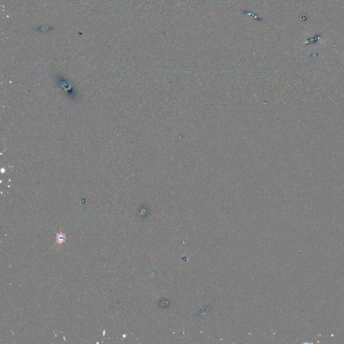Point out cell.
<instances>
[{
	"instance_id": "6da1fadb",
	"label": "cell",
	"mask_w": 344,
	"mask_h": 344,
	"mask_svg": "<svg viewBox=\"0 0 344 344\" xmlns=\"http://www.w3.org/2000/svg\"><path fill=\"white\" fill-rule=\"evenodd\" d=\"M56 239H57L56 243H58V244H59V245H61V244L65 243V241H66V239H67L66 235H65V233H63V232L57 233Z\"/></svg>"
}]
</instances>
